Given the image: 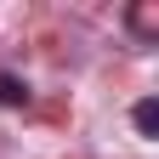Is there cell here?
<instances>
[{
    "instance_id": "cell-1",
    "label": "cell",
    "mask_w": 159,
    "mask_h": 159,
    "mask_svg": "<svg viewBox=\"0 0 159 159\" xmlns=\"http://www.w3.org/2000/svg\"><path fill=\"white\" fill-rule=\"evenodd\" d=\"M131 119H136V131H142V136H159V102H153V97H142Z\"/></svg>"
},
{
    "instance_id": "cell-2",
    "label": "cell",
    "mask_w": 159,
    "mask_h": 159,
    "mask_svg": "<svg viewBox=\"0 0 159 159\" xmlns=\"http://www.w3.org/2000/svg\"><path fill=\"white\" fill-rule=\"evenodd\" d=\"M0 102H6V108H23V102H29V85H23L17 74H0Z\"/></svg>"
}]
</instances>
